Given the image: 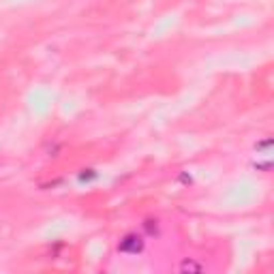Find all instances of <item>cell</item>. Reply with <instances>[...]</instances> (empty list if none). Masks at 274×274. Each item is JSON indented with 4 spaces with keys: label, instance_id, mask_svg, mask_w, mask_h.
I'll return each mask as SVG.
<instances>
[{
    "label": "cell",
    "instance_id": "1",
    "mask_svg": "<svg viewBox=\"0 0 274 274\" xmlns=\"http://www.w3.org/2000/svg\"><path fill=\"white\" fill-rule=\"evenodd\" d=\"M141 249H143V240H141V236H137V234L125 236V240L120 242L122 253H139Z\"/></svg>",
    "mask_w": 274,
    "mask_h": 274
},
{
    "label": "cell",
    "instance_id": "2",
    "mask_svg": "<svg viewBox=\"0 0 274 274\" xmlns=\"http://www.w3.org/2000/svg\"><path fill=\"white\" fill-rule=\"evenodd\" d=\"M180 270L182 272H201V266L195 264V262H184L182 266H180Z\"/></svg>",
    "mask_w": 274,
    "mask_h": 274
},
{
    "label": "cell",
    "instance_id": "3",
    "mask_svg": "<svg viewBox=\"0 0 274 274\" xmlns=\"http://www.w3.org/2000/svg\"><path fill=\"white\" fill-rule=\"evenodd\" d=\"M97 178V174L92 169H86V171H82L79 174V182H88V180H95Z\"/></svg>",
    "mask_w": 274,
    "mask_h": 274
}]
</instances>
